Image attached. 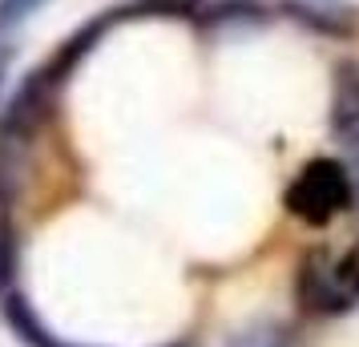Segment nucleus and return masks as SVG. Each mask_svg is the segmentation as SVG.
Returning <instances> with one entry per match:
<instances>
[{"label": "nucleus", "instance_id": "obj_1", "mask_svg": "<svg viewBox=\"0 0 359 347\" xmlns=\"http://www.w3.org/2000/svg\"><path fill=\"white\" fill-rule=\"evenodd\" d=\"M49 85H53L49 73H33L0 114V206L17 194L20 174L29 165L36 130L49 114Z\"/></svg>", "mask_w": 359, "mask_h": 347}, {"label": "nucleus", "instance_id": "obj_2", "mask_svg": "<svg viewBox=\"0 0 359 347\" xmlns=\"http://www.w3.org/2000/svg\"><path fill=\"white\" fill-rule=\"evenodd\" d=\"M355 198V178H351V165L335 162V158H311L294 182L287 186V210L307 226H327L351 206Z\"/></svg>", "mask_w": 359, "mask_h": 347}, {"label": "nucleus", "instance_id": "obj_3", "mask_svg": "<svg viewBox=\"0 0 359 347\" xmlns=\"http://www.w3.org/2000/svg\"><path fill=\"white\" fill-rule=\"evenodd\" d=\"M299 303L319 315L347 311L351 303H359V243L343 250L339 259L311 250L299 266Z\"/></svg>", "mask_w": 359, "mask_h": 347}, {"label": "nucleus", "instance_id": "obj_4", "mask_svg": "<svg viewBox=\"0 0 359 347\" xmlns=\"http://www.w3.org/2000/svg\"><path fill=\"white\" fill-rule=\"evenodd\" d=\"M331 133L359 146V61H339L331 77Z\"/></svg>", "mask_w": 359, "mask_h": 347}, {"label": "nucleus", "instance_id": "obj_5", "mask_svg": "<svg viewBox=\"0 0 359 347\" xmlns=\"http://www.w3.org/2000/svg\"><path fill=\"white\" fill-rule=\"evenodd\" d=\"M0 315H4V323L13 327V335H17L25 347H77V343H65L61 335H53L17 291H4V295H0Z\"/></svg>", "mask_w": 359, "mask_h": 347}, {"label": "nucleus", "instance_id": "obj_6", "mask_svg": "<svg viewBox=\"0 0 359 347\" xmlns=\"http://www.w3.org/2000/svg\"><path fill=\"white\" fill-rule=\"evenodd\" d=\"M283 8L299 25H307V29L327 33V36H355V29H359L351 8H335V4H323V0H283Z\"/></svg>", "mask_w": 359, "mask_h": 347}, {"label": "nucleus", "instance_id": "obj_7", "mask_svg": "<svg viewBox=\"0 0 359 347\" xmlns=\"http://www.w3.org/2000/svg\"><path fill=\"white\" fill-rule=\"evenodd\" d=\"M226 347H294V335H291V327L278 323V319H255V323H246V327L230 331Z\"/></svg>", "mask_w": 359, "mask_h": 347}, {"label": "nucleus", "instance_id": "obj_8", "mask_svg": "<svg viewBox=\"0 0 359 347\" xmlns=\"http://www.w3.org/2000/svg\"><path fill=\"white\" fill-rule=\"evenodd\" d=\"M13 275H17V238H13L8 215L0 206V295L13 291Z\"/></svg>", "mask_w": 359, "mask_h": 347}, {"label": "nucleus", "instance_id": "obj_9", "mask_svg": "<svg viewBox=\"0 0 359 347\" xmlns=\"http://www.w3.org/2000/svg\"><path fill=\"white\" fill-rule=\"evenodd\" d=\"M49 0H0V33H17L29 17H36Z\"/></svg>", "mask_w": 359, "mask_h": 347}, {"label": "nucleus", "instance_id": "obj_10", "mask_svg": "<svg viewBox=\"0 0 359 347\" xmlns=\"http://www.w3.org/2000/svg\"><path fill=\"white\" fill-rule=\"evenodd\" d=\"M0 85H4V61H0Z\"/></svg>", "mask_w": 359, "mask_h": 347}]
</instances>
